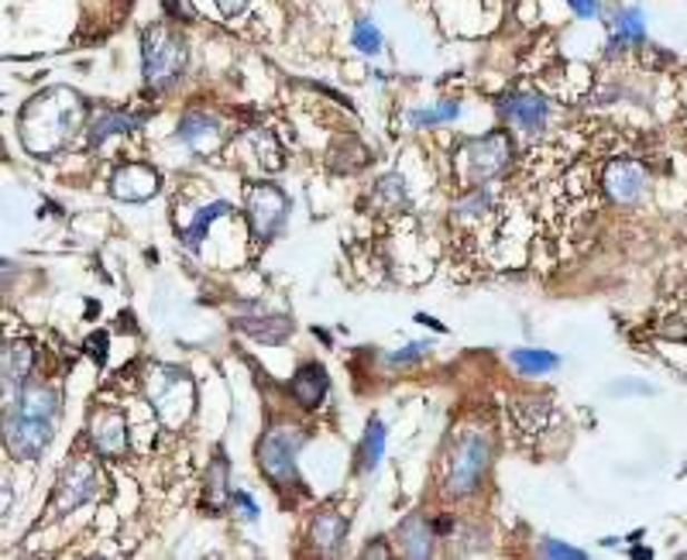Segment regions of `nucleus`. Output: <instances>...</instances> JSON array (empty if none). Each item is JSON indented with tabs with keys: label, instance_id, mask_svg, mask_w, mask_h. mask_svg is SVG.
Returning <instances> with one entry per match:
<instances>
[{
	"label": "nucleus",
	"instance_id": "1",
	"mask_svg": "<svg viewBox=\"0 0 687 560\" xmlns=\"http://www.w3.org/2000/svg\"><path fill=\"white\" fill-rule=\"evenodd\" d=\"M84 121H87L84 97L72 87H46L21 107L18 117L21 145L38 158H52L76 141V135L84 131Z\"/></svg>",
	"mask_w": 687,
	"mask_h": 560
},
{
	"label": "nucleus",
	"instance_id": "2",
	"mask_svg": "<svg viewBox=\"0 0 687 560\" xmlns=\"http://www.w3.org/2000/svg\"><path fill=\"white\" fill-rule=\"evenodd\" d=\"M189 66V42L173 24H148L141 31V69L148 87L169 90L176 87Z\"/></svg>",
	"mask_w": 687,
	"mask_h": 560
},
{
	"label": "nucleus",
	"instance_id": "3",
	"mask_svg": "<svg viewBox=\"0 0 687 560\" xmlns=\"http://www.w3.org/2000/svg\"><path fill=\"white\" fill-rule=\"evenodd\" d=\"M306 448V433L296 426H275L262 436L258 444V468L268 482L278 485H296V454Z\"/></svg>",
	"mask_w": 687,
	"mask_h": 560
},
{
	"label": "nucleus",
	"instance_id": "4",
	"mask_svg": "<svg viewBox=\"0 0 687 560\" xmlns=\"http://www.w3.org/2000/svg\"><path fill=\"white\" fill-rule=\"evenodd\" d=\"M245 217L258 242H272L289 220V196L275 183H252L245 189Z\"/></svg>",
	"mask_w": 687,
	"mask_h": 560
},
{
	"label": "nucleus",
	"instance_id": "5",
	"mask_svg": "<svg viewBox=\"0 0 687 560\" xmlns=\"http://www.w3.org/2000/svg\"><path fill=\"white\" fill-rule=\"evenodd\" d=\"M52 423L56 420H42V416H28V413L11 410V416L4 423V444H8L11 458H18V461L42 458L46 448L52 444V433H56Z\"/></svg>",
	"mask_w": 687,
	"mask_h": 560
},
{
	"label": "nucleus",
	"instance_id": "6",
	"mask_svg": "<svg viewBox=\"0 0 687 560\" xmlns=\"http://www.w3.org/2000/svg\"><path fill=\"white\" fill-rule=\"evenodd\" d=\"M489 461H492V448L489 440L478 436V433H468L461 440V448L451 461V474H448V485H451V495H471L484 471H489Z\"/></svg>",
	"mask_w": 687,
	"mask_h": 560
},
{
	"label": "nucleus",
	"instance_id": "7",
	"mask_svg": "<svg viewBox=\"0 0 687 560\" xmlns=\"http://www.w3.org/2000/svg\"><path fill=\"white\" fill-rule=\"evenodd\" d=\"M509 155H512L509 138L499 135V131H495V135H484V138H474V141L464 148V155H461L464 176H468L474 186L489 183V179H495V176L509 166Z\"/></svg>",
	"mask_w": 687,
	"mask_h": 560
},
{
	"label": "nucleus",
	"instance_id": "8",
	"mask_svg": "<svg viewBox=\"0 0 687 560\" xmlns=\"http://www.w3.org/2000/svg\"><path fill=\"white\" fill-rule=\"evenodd\" d=\"M97 485H100V478H97L94 461H87V458L72 461V464L62 471V478H59L56 512H72V509H79V505H87V502L97 495Z\"/></svg>",
	"mask_w": 687,
	"mask_h": 560
},
{
	"label": "nucleus",
	"instance_id": "9",
	"mask_svg": "<svg viewBox=\"0 0 687 560\" xmlns=\"http://www.w3.org/2000/svg\"><path fill=\"white\" fill-rule=\"evenodd\" d=\"M499 114L506 117V121H512L519 131L540 135L547 128L550 104L540 94H533V90H516V94H506L499 100Z\"/></svg>",
	"mask_w": 687,
	"mask_h": 560
},
{
	"label": "nucleus",
	"instance_id": "10",
	"mask_svg": "<svg viewBox=\"0 0 687 560\" xmlns=\"http://www.w3.org/2000/svg\"><path fill=\"white\" fill-rule=\"evenodd\" d=\"M158 186H161L158 173L145 163L117 166L114 176H110V196L125 199V204H141V199H151L158 193Z\"/></svg>",
	"mask_w": 687,
	"mask_h": 560
},
{
	"label": "nucleus",
	"instance_id": "11",
	"mask_svg": "<svg viewBox=\"0 0 687 560\" xmlns=\"http://www.w3.org/2000/svg\"><path fill=\"white\" fill-rule=\"evenodd\" d=\"M179 138L196 151V155H217L227 141V131H224V121L207 110H193L183 117L179 125Z\"/></svg>",
	"mask_w": 687,
	"mask_h": 560
},
{
	"label": "nucleus",
	"instance_id": "12",
	"mask_svg": "<svg viewBox=\"0 0 687 560\" xmlns=\"http://www.w3.org/2000/svg\"><path fill=\"white\" fill-rule=\"evenodd\" d=\"M646 169L632 158H616V163L605 169V193H609L616 204H636V199L646 196Z\"/></svg>",
	"mask_w": 687,
	"mask_h": 560
},
{
	"label": "nucleus",
	"instance_id": "13",
	"mask_svg": "<svg viewBox=\"0 0 687 560\" xmlns=\"http://www.w3.org/2000/svg\"><path fill=\"white\" fill-rule=\"evenodd\" d=\"M609 56H619V52H629L636 46L646 42V11L639 4H626V8H616L612 18H609Z\"/></svg>",
	"mask_w": 687,
	"mask_h": 560
},
{
	"label": "nucleus",
	"instance_id": "14",
	"mask_svg": "<svg viewBox=\"0 0 687 560\" xmlns=\"http://www.w3.org/2000/svg\"><path fill=\"white\" fill-rule=\"evenodd\" d=\"M90 440L104 458H120L128 451V426L117 410H97L90 416Z\"/></svg>",
	"mask_w": 687,
	"mask_h": 560
},
{
	"label": "nucleus",
	"instance_id": "15",
	"mask_svg": "<svg viewBox=\"0 0 687 560\" xmlns=\"http://www.w3.org/2000/svg\"><path fill=\"white\" fill-rule=\"evenodd\" d=\"M289 389H293V395H296V403H300V406L316 410V406L323 403V399H327V392H331V379H327V372H323V365L310 362V365H303V369L293 375Z\"/></svg>",
	"mask_w": 687,
	"mask_h": 560
},
{
	"label": "nucleus",
	"instance_id": "16",
	"mask_svg": "<svg viewBox=\"0 0 687 560\" xmlns=\"http://www.w3.org/2000/svg\"><path fill=\"white\" fill-rule=\"evenodd\" d=\"M18 413H28V416H42V420H56L62 413V399L52 385H24L18 395H14V403H11Z\"/></svg>",
	"mask_w": 687,
	"mask_h": 560
},
{
	"label": "nucleus",
	"instance_id": "17",
	"mask_svg": "<svg viewBox=\"0 0 687 560\" xmlns=\"http://www.w3.org/2000/svg\"><path fill=\"white\" fill-rule=\"evenodd\" d=\"M310 537L323 553H337L344 547V537H347V519L334 509H323V512L313 515Z\"/></svg>",
	"mask_w": 687,
	"mask_h": 560
},
{
	"label": "nucleus",
	"instance_id": "18",
	"mask_svg": "<svg viewBox=\"0 0 687 560\" xmlns=\"http://www.w3.org/2000/svg\"><path fill=\"white\" fill-rule=\"evenodd\" d=\"M31 369H35V347L18 341L4 351V385L8 392H21L31 382Z\"/></svg>",
	"mask_w": 687,
	"mask_h": 560
},
{
	"label": "nucleus",
	"instance_id": "19",
	"mask_svg": "<svg viewBox=\"0 0 687 560\" xmlns=\"http://www.w3.org/2000/svg\"><path fill=\"white\" fill-rule=\"evenodd\" d=\"M385 440H389V433H385V423L379 420V416H372L369 420V430L361 433V448H357V471H375L379 464H382V458H385Z\"/></svg>",
	"mask_w": 687,
	"mask_h": 560
},
{
	"label": "nucleus",
	"instance_id": "20",
	"mask_svg": "<svg viewBox=\"0 0 687 560\" xmlns=\"http://www.w3.org/2000/svg\"><path fill=\"white\" fill-rule=\"evenodd\" d=\"M227 214H230V204H227V199H214L210 207L196 210L193 224L183 230V245H186L189 252H199V248H204V242H207V230H210V224H214L217 217H227Z\"/></svg>",
	"mask_w": 687,
	"mask_h": 560
},
{
	"label": "nucleus",
	"instance_id": "21",
	"mask_svg": "<svg viewBox=\"0 0 687 560\" xmlns=\"http://www.w3.org/2000/svg\"><path fill=\"white\" fill-rule=\"evenodd\" d=\"M399 540H402V553L406 557H430L433 553V533H430V523L423 515L406 519L399 530Z\"/></svg>",
	"mask_w": 687,
	"mask_h": 560
},
{
	"label": "nucleus",
	"instance_id": "22",
	"mask_svg": "<svg viewBox=\"0 0 687 560\" xmlns=\"http://www.w3.org/2000/svg\"><path fill=\"white\" fill-rule=\"evenodd\" d=\"M351 46L361 56H379L382 46H385V35H382V28L372 18H357L354 28H351Z\"/></svg>",
	"mask_w": 687,
	"mask_h": 560
},
{
	"label": "nucleus",
	"instance_id": "23",
	"mask_svg": "<svg viewBox=\"0 0 687 560\" xmlns=\"http://www.w3.org/2000/svg\"><path fill=\"white\" fill-rule=\"evenodd\" d=\"M141 121L131 114H120V110H104L97 121H94V131H90V145H100L107 135H117V131H135Z\"/></svg>",
	"mask_w": 687,
	"mask_h": 560
},
{
	"label": "nucleus",
	"instance_id": "24",
	"mask_svg": "<svg viewBox=\"0 0 687 560\" xmlns=\"http://www.w3.org/2000/svg\"><path fill=\"white\" fill-rule=\"evenodd\" d=\"M461 117V107L454 100H440L433 107H420L410 114V125L413 128H433V125H443V121H458Z\"/></svg>",
	"mask_w": 687,
	"mask_h": 560
},
{
	"label": "nucleus",
	"instance_id": "25",
	"mask_svg": "<svg viewBox=\"0 0 687 560\" xmlns=\"http://www.w3.org/2000/svg\"><path fill=\"white\" fill-rule=\"evenodd\" d=\"M512 365L522 369L527 375H543V372L560 365V357L550 354V351H537V347H527V351L519 347V351H512Z\"/></svg>",
	"mask_w": 687,
	"mask_h": 560
},
{
	"label": "nucleus",
	"instance_id": "26",
	"mask_svg": "<svg viewBox=\"0 0 687 560\" xmlns=\"http://www.w3.org/2000/svg\"><path fill=\"white\" fill-rule=\"evenodd\" d=\"M227 474H230V464L224 454H217L214 468H210V478H207V492L217 495V499H227Z\"/></svg>",
	"mask_w": 687,
	"mask_h": 560
},
{
	"label": "nucleus",
	"instance_id": "27",
	"mask_svg": "<svg viewBox=\"0 0 687 560\" xmlns=\"http://www.w3.org/2000/svg\"><path fill=\"white\" fill-rule=\"evenodd\" d=\"M379 196L385 199V204H406V189H402V179L399 176H385L379 179Z\"/></svg>",
	"mask_w": 687,
	"mask_h": 560
},
{
	"label": "nucleus",
	"instance_id": "28",
	"mask_svg": "<svg viewBox=\"0 0 687 560\" xmlns=\"http://www.w3.org/2000/svg\"><path fill=\"white\" fill-rule=\"evenodd\" d=\"M581 21H598L601 18V0H563Z\"/></svg>",
	"mask_w": 687,
	"mask_h": 560
},
{
	"label": "nucleus",
	"instance_id": "29",
	"mask_svg": "<svg viewBox=\"0 0 687 560\" xmlns=\"http://www.w3.org/2000/svg\"><path fill=\"white\" fill-rule=\"evenodd\" d=\"M430 347V341H416V344H406V351H399V354H392L389 362L392 365H410V362H416V357H423V351Z\"/></svg>",
	"mask_w": 687,
	"mask_h": 560
},
{
	"label": "nucleus",
	"instance_id": "30",
	"mask_svg": "<svg viewBox=\"0 0 687 560\" xmlns=\"http://www.w3.org/2000/svg\"><path fill=\"white\" fill-rule=\"evenodd\" d=\"M543 557H568V560H581V557H585V550H575V547L560 543V540H547V543H543Z\"/></svg>",
	"mask_w": 687,
	"mask_h": 560
},
{
	"label": "nucleus",
	"instance_id": "31",
	"mask_svg": "<svg viewBox=\"0 0 687 560\" xmlns=\"http://www.w3.org/2000/svg\"><path fill=\"white\" fill-rule=\"evenodd\" d=\"M214 4H217V11H220L224 18H241V14L252 8V0H214Z\"/></svg>",
	"mask_w": 687,
	"mask_h": 560
},
{
	"label": "nucleus",
	"instance_id": "32",
	"mask_svg": "<svg viewBox=\"0 0 687 560\" xmlns=\"http://www.w3.org/2000/svg\"><path fill=\"white\" fill-rule=\"evenodd\" d=\"M234 502L241 505V512H245V519H252V523H258V502H255L248 492H234Z\"/></svg>",
	"mask_w": 687,
	"mask_h": 560
},
{
	"label": "nucleus",
	"instance_id": "33",
	"mask_svg": "<svg viewBox=\"0 0 687 560\" xmlns=\"http://www.w3.org/2000/svg\"><path fill=\"white\" fill-rule=\"evenodd\" d=\"M161 8H166V14H169L173 21H183V18H186V11H183L179 0H161Z\"/></svg>",
	"mask_w": 687,
	"mask_h": 560
},
{
	"label": "nucleus",
	"instance_id": "34",
	"mask_svg": "<svg viewBox=\"0 0 687 560\" xmlns=\"http://www.w3.org/2000/svg\"><path fill=\"white\" fill-rule=\"evenodd\" d=\"M94 354H97V362H104V344H107V334H94Z\"/></svg>",
	"mask_w": 687,
	"mask_h": 560
}]
</instances>
